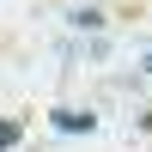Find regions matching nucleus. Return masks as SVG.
I'll return each instance as SVG.
<instances>
[{
	"instance_id": "nucleus-2",
	"label": "nucleus",
	"mask_w": 152,
	"mask_h": 152,
	"mask_svg": "<svg viewBox=\"0 0 152 152\" xmlns=\"http://www.w3.org/2000/svg\"><path fill=\"white\" fill-rule=\"evenodd\" d=\"M18 134H24L18 122H0V152H12V146H18Z\"/></svg>"
},
{
	"instance_id": "nucleus-1",
	"label": "nucleus",
	"mask_w": 152,
	"mask_h": 152,
	"mask_svg": "<svg viewBox=\"0 0 152 152\" xmlns=\"http://www.w3.org/2000/svg\"><path fill=\"white\" fill-rule=\"evenodd\" d=\"M55 128H61V134H91L97 116H91V110H55Z\"/></svg>"
},
{
	"instance_id": "nucleus-3",
	"label": "nucleus",
	"mask_w": 152,
	"mask_h": 152,
	"mask_svg": "<svg viewBox=\"0 0 152 152\" xmlns=\"http://www.w3.org/2000/svg\"><path fill=\"white\" fill-rule=\"evenodd\" d=\"M146 73H152V55H146Z\"/></svg>"
},
{
	"instance_id": "nucleus-4",
	"label": "nucleus",
	"mask_w": 152,
	"mask_h": 152,
	"mask_svg": "<svg viewBox=\"0 0 152 152\" xmlns=\"http://www.w3.org/2000/svg\"><path fill=\"white\" fill-rule=\"evenodd\" d=\"M146 128H152V116H146Z\"/></svg>"
}]
</instances>
